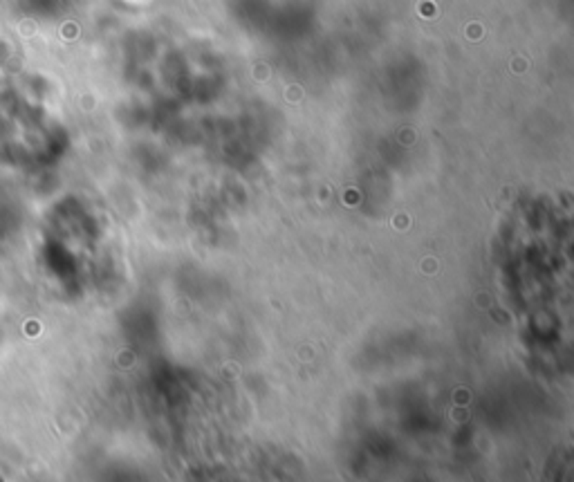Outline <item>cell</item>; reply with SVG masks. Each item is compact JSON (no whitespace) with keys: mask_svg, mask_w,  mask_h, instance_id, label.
Wrapping results in <instances>:
<instances>
[{"mask_svg":"<svg viewBox=\"0 0 574 482\" xmlns=\"http://www.w3.org/2000/svg\"><path fill=\"white\" fill-rule=\"evenodd\" d=\"M572 478V455L568 446L554 451L550 464H547L545 480L543 482H570Z\"/></svg>","mask_w":574,"mask_h":482,"instance_id":"cell-1","label":"cell"}]
</instances>
